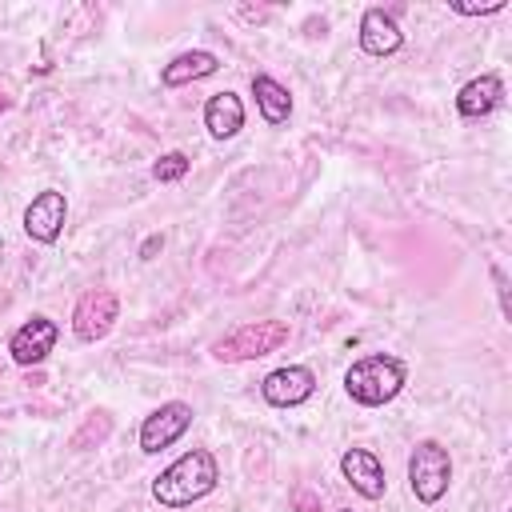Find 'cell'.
<instances>
[{
	"label": "cell",
	"mask_w": 512,
	"mask_h": 512,
	"mask_svg": "<svg viewBox=\"0 0 512 512\" xmlns=\"http://www.w3.org/2000/svg\"><path fill=\"white\" fill-rule=\"evenodd\" d=\"M400 44H404V32H400V24L392 20V12H384V8H364V16H360V48H364L368 56H392Z\"/></svg>",
	"instance_id": "obj_12"
},
{
	"label": "cell",
	"mask_w": 512,
	"mask_h": 512,
	"mask_svg": "<svg viewBox=\"0 0 512 512\" xmlns=\"http://www.w3.org/2000/svg\"><path fill=\"white\" fill-rule=\"evenodd\" d=\"M192 404H184V400H168V404H160L156 412H148L144 416V424H140V452H148V456H156V452H164V448H172L188 428H192Z\"/></svg>",
	"instance_id": "obj_6"
},
{
	"label": "cell",
	"mask_w": 512,
	"mask_h": 512,
	"mask_svg": "<svg viewBox=\"0 0 512 512\" xmlns=\"http://www.w3.org/2000/svg\"><path fill=\"white\" fill-rule=\"evenodd\" d=\"M108 428H112L108 412H92V416H88V424L76 432V440H72V444H76V448H84L92 436H96V440H104V436H108Z\"/></svg>",
	"instance_id": "obj_17"
},
{
	"label": "cell",
	"mask_w": 512,
	"mask_h": 512,
	"mask_svg": "<svg viewBox=\"0 0 512 512\" xmlns=\"http://www.w3.org/2000/svg\"><path fill=\"white\" fill-rule=\"evenodd\" d=\"M448 8H452V12H460V16H492V12H500V8H504V0H492V4H460V0H452Z\"/></svg>",
	"instance_id": "obj_18"
},
{
	"label": "cell",
	"mask_w": 512,
	"mask_h": 512,
	"mask_svg": "<svg viewBox=\"0 0 512 512\" xmlns=\"http://www.w3.org/2000/svg\"><path fill=\"white\" fill-rule=\"evenodd\" d=\"M160 248H164V236H148V240L140 244V256L152 260V252H160Z\"/></svg>",
	"instance_id": "obj_19"
},
{
	"label": "cell",
	"mask_w": 512,
	"mask_h": 512,
	"mask_svg": "<svg viewBox=\"0 0 512 512\" xmlns=\"http://www.w3.org/2000/svg\"><path fill=\"white\" fill-rule=\"evenodd\" d=\"M220 68L216 52H204V48H192V52H180L172 64H164L160 72V84L164 88H180V84H192V80H204Z\"/></svg>",
	"instance_id": "obj_14"
},
{
	"label": "cell",
	"mask_w": 512,
	"mask_h": 512,
	"mask_svg": "<svg viewBox=\"0 0 512 512\" xmlns=\"http://www.w3.org/2000/svg\"><path fill=\"white\" fill-rule=\"evenodd\" d=\"M188 168H192V160H188L184 152H164V156L152 164V176H156L160 184H176V180L188 176Z\"/></svg>",
	"instance_id": "obj_16"
},
{
	"label": "cell",
	"mask_w": 512,
	"mask_h": 512,
	"mask_svg": "<svg viewBox=\"0 0 512 512\" xmlns=\"http://www.w3.org/2000/svg\"><path fill=\"white\" fill-rule=\"evenodd\" d=\"M404 380H408L404 360H396L388 352H368V356H360L344 372V392L356 404H364V408H380V404H388V400L400 396Z\"/></svg>",
	"instance_id": "obj_2"
},
{
	"label": "cell",
	"mask_w": 512,
	"mask_h": 512,
	"mask_svg": "<svg viewBox=\"0 0 512 512\" xmlns=\"http://www.w3.org/2000/svg\"><path fill=\"white\" fill-rule=\"evenodd\" d=\"M340 472H344V480L352 484V492H360L364 500H380L384 488H388L384 464H380V456L368 452V448H348V452L340 456Z\"/></svg>",
	"instance_id": "obj_10"
},
{
	"label": "cell",
	"mask_w": 512,
	"mask_h": 512,
	"mask_svg": "<svg viewBox=\"0 0 512 512\" xmlns=\"http://www.w3.org/2000/svg\"><path fill=\"white\" fill-rule=\"evenodd\" d=\"M0 108H4V100H0Z\"/></svg>",
	"instance_id": "obj_20"
},
{
	"label": "cell",
	"mask_w": 512,
	"mask_h": 512,
	"mask_svg": "<svg viewBox=\"0 0 512 512\" xmlns=\"http://www.w3.org/2000/svg\"><path fill=\"white\" fill-rule=\"evenodd\" d=\"M220 480L216 456L208 448H192L180 460H172L156 480H152V500L160 508H188L196 500H204Z\"/></svg>",
	"instance_id": "obj_1"
},
{
	"label": "cell",
	"mask_w": 512,
	"mask_h": 512,
	"mask_svg": "<svg viewBox=\"0 0 512 512\" xmlns=\"http://www.w3.org/2000/svg\"><path fill=\"white\" fill-rule=\"evenodd\" d=\"M408 484L420 504H436L452 484V456L440 440H420L408 456Z\"/></svg>",
	"instance_id": "obj_4"
},
{
	"label": "cell",
	"mask_w": 512,
	"mask_h": 512,
	"mask_svg": "<svg viewBox=\"0 0 512 512\" xmlns=\"http://www.w3.org/2000/svg\"><path fill=\"white\" fill-rule=\"evenodd\" d=\"M312 392H316V376H312V368H304V364H284V368H276V372H268V376L260 380V396H264L272 408H296V404H304Z\"/></svg>",
	"instance_id": "obj_9"
},
{
	"label": "cell",
	"mask_w": 512,
	"mask_h": 512,
	"mask_svg": "<svg viewBox=\"0 0 512 512\" xmlns=\"http://www.w3.org/2000/svg\"><path fill=\"white\" fill-rule=\"evenodd\" d=\"M64 220H68V200H64V192H56V188L36 192L32 204L24 208V232H28L36 244H56L60 232H64Z\"/></svg>",
	"instance_id": "obj_7"
},
{
	"label": "cell",
	"mask_w": 512,
	"mask_h": 512,
	"mask_svg": "<svg viewBox=\"0 0 512 512\" xmlns=\"http://www.w3.org/2000/svg\"><path fill=\"white\" fill-rule=\"evenodd\" d=\"M116 320H120V296H116L112 288H92V292H84V296L76 300V308H72V332H76V340H84V344L104 340Z\"/></svg>",
	"instance_id": "obj_5"
},
{
	"label": "cell",
	"mask_w": 512,
	"mask_h": 512,
	"mask_svg": "<svg viewBox=\"0 0 512 512\" xmlns=\"http://www.w3.org/2000/svg\"><path fill=\"white\" fill-rule=\"evenodd\" d=\"M252 96H256V108H260L264 124H284V120L292 116V92H288L280 80L256 72V76H252Z\"/></svg>",
	"instance_id": "obj_15"
},
{
	"label": "cell",
	"mask_w": 512,
	"mask_h": 512,
	"mask_svg": "<svg viewBox=\"0 0 512 512\" xmlns=\"http://www.w3.org/2000/svg\"><path fill=\"white\" fill-rule=\"evenodd\" d=\"M56 336H60L56 320H48V316H28V320L12 332L8 352H12V360H16L20 368H32V364H44V360H48V352L56 348Z\"/></svg>",
	"instance_id": "obj_8"
},
{
	"label": "cell",
	"mask_w": 512,
	"mask_h": 512,
	"mask_svg": "<svg viewBox=\"0 0 512 512\" xmlns=\"http://www.w3.org/2000/svg\"><path fill=\"white\" fill-rule=\"evenodd\" d=\"M288 340H292L288 320H252V324H240V328H232L228 336H220V340L212 344V356L224 360V364L260 360V356L284 348Z\"/></svg>",
	"instance_id": "obj_3"
},
{
	"label": "cell",
	"mask_w": 512,
	"mask_h": 512,
	"mask_svg": "<svg viewBox=\"0 0 512 512\" xmlns=\"http://www.w3.org/2000/svg\"><path fill=\"white\" fill-rule=\"evenodd\" d=\"M504 100V80L496 72H484L476 80H468L460 92H456V112L464 120H480V116H492Z\"/></svg>",
	"instance_id": "obj_11"
},
{
	"label": "cell",
	"mask_w": 512,
	"mask_h": 512,
	"mask_svg": "<svg viewBox=\"0 0 512 512\" xmlns=\"http://www.w3.org/2000/svg\"><path fill=\"white\" fill-rule=\"evenodd\" d=\"M204 128L212 140H232L244 128V104L236 92H216L204 104Z\"/></svg>",
	"instance_id": "obj_13"
}]
</instances>
